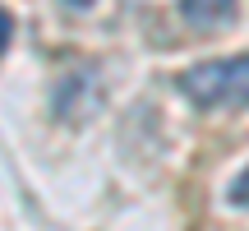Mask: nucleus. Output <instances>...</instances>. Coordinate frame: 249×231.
Returning a JSON list of instances; mask_svg holds the SVG:
<instances>
[{
    "label": "nucleus",
    "instance_id": "f257e3e1",
    "mask_svg": "<svg viewBox=\"0 0 249 231\" xmlns=\"http://www.w3.org/2000/svg\"><path fill=\"white\" fill-rule=\"evenodd\" d=\"M176 88L185 93L194 107L222 111V107H249V51L226 56V60H203L189 65L176 79Z\"/></svg>",
    "mask_w": 249,
    "mask_h": 231
},
{
    "label": "nucleus",
    "instance_id": "f03ea898",
    "mask_svg": "<svg viewBox=\"0 0 249 231\" xmlns=\"http://www.w3.org/2000/svg\"><path fill=\"white\" fill-rule=\"evenodd\" d=\"M180 14H185V23H194V28H226L235 19V5H226V0H217V5H208V0H185Z\"/></svg>",
    "mask_w": 249,
    "mask_h": 231
},
{
    "label": "nucleus",
    "instance_id": "7ed1b4c3",
    "mask_svg": "<svg viewBox=\"0 0 249 231\" xmlns=\"http://www.w3.org/2000/svg\"><path fill=\"white\" fill-rule=\"evenodd\" d=\"M226 199H231L235 208H249V167H245L240 176L231 180V190H226Z\"/></svg>",
    "mask_w": 249,
    "mask_h": 231
},
{
    "label": "nucleus",
    "instance_id": "20e7f679",
    "mask_svg": "<svg viewBox=\"0 0 249 231\" xmlns=\"http://www.w3.org/2000/svg\"><path fill=\"white\" fill-rule=\"evenodd\" d=\"M9 33H14V23H9V14H5V9H0V51H5V46H9Z\"/></svg>",
    "mask_w": 249,
    "mask_h": 231
}]
</instances>
